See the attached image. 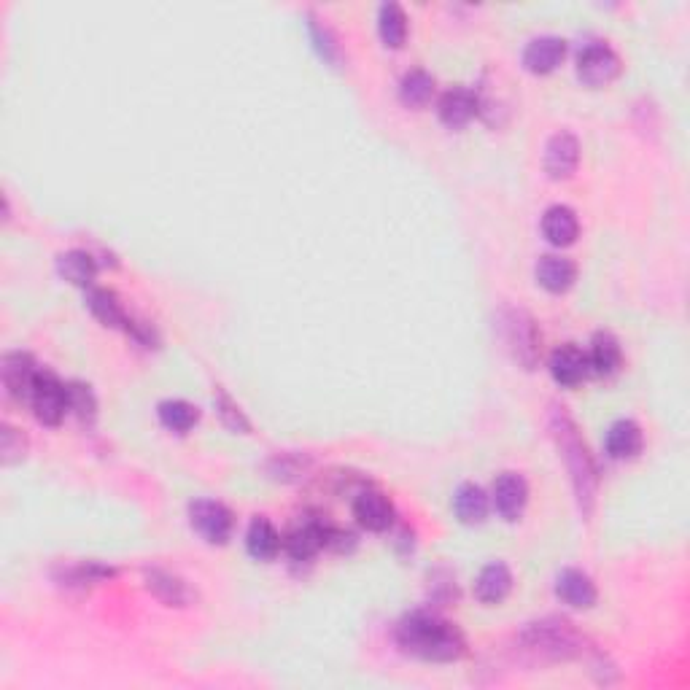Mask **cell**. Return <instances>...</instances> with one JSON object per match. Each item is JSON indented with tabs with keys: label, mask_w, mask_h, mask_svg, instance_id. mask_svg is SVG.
<instances>
[{
	"label": "cell",
	"mask_w": 690,
	"mask_h": 690,
	"mask_svg": "<svg viewBox=\"0 0 690 690\" xmlns=\"http://www.w3.org/2000/svg\"><path fill=\"white\" fill-rule=\"evenodd\" d=\"M310 33H313V41H316V49L321 52V57L329 62L337 60V44L335 38H332V33H329L327 27L319 25V19H310Z\"/></svg>",
	"instance_id": "836d02e7"
},
{
	"label": "cell",
	"mask_w": 690,
	"mask_h": 690,
	"mask_svg": "<svg viewBox=\"0 0 690 690\" xmlns=\"http://www.w3.org/2000/svg\"><path fill=\"white\" fill-rule=\"evenodd\" d=\"M550 375L558 386H577L591 375L588 367V354H583L577 345H561L550 356Z\"/></svg>",
	"instance_id": "4fadbf2b"
},
{
	"label": "cell",
	"mask_w": 690,
	"mask_h": 690,
	"mask_svg": "<svg viewBox=\"0 0 690 690\" xmlns=\"http://www.w3.org/2000/svg\"><path fill=\"white\" fill-rule=\"evenodd\" d=\"M529 647L548 653L553 658H569L577 653V634L569 629L564 620H542V623H531L529 631L523 634Z\"/></svg>",
	"instance_id": "52a82bcc"
},
{
	"label": "cell",
	"mask_w": 690,
	"mask_h": 690,
	"mask_svg": "<svg viewBox=\"0 0 690 690\" xmlns=\"http://www.w3.org/2000/svg\"><path fill=\"white\" fill-rule=\"evenodd\" d=\"M577 278V267L572 259L567 257H542L537 262V281H540L542 289H548L553 294H561L572 289Z\"/></svg>",
	"instance_id": "ffe728a7"
},
{
	"label": "cell",
	"mask_w": 690,
	"mask_h": 690,
	"mask_svg": "<svg viewBox=\"0 0 690 690\" xmlns=\"http://www.w3.org/2000/svg\"><path fill=\"white\" fill-rule=\"evenodd\" d=\"M327 526L319 521H305L286 537V550L294 561H308L319 553L321 548H327Z\"/></svg>",
	"instance_id": "ac0fdd59"
},
{
	"label": "cell",
	"mask_w": 690,
	"mask_h": 690,
	"mask_svg": "<svg viewBox=\"0 0 690 690\" xmlns=\"http://www.w3.org/2000/svg\"><path fill=\"white\" fill-rule=\"evenodd\" d=\"M354 518L367 531H386L394 523V505L378 491H362L354 499Z\"/></svg>",
	"instance_id": "5bb4252c"
},
{
	"label": "cell",
	"mask_w": 690,
	"mask_h": 690,
	"mask_svg": "<svg viewBox=\"0 0 690 690\" xmlns=\"http://www.w3.org/2000/svg\"><path fill=\"white\" fill-rule=\"evenodd\" d=\"M213 402H216V410H219V416H222L224 426L227 429H232V432H243L246 434L248 429H251V424L246 421V416L240 413V407L232 402L224 391H216V397H213Z\"/></svg>",
	"instance_id": "f546056e"
},
{
	"label": "cell",
	"mask_w": 690,
	"mask_h": 690,
	"mask_svg": "<svg viewBox=\"0 0 690 690\" xmlns=\"http://www.w3.org/2000/svg\"><path fill=\"white\" fill-rule=\"evenodd\" d=\"M378 33L389 49H399L407 38V17L399 3H383L378 11Z\"/></svg>",
	"instance_id": "f1b7e54d"
},
{
	"label": "cell",
	"mask_w": 690,
	"mask_h": 690,
	"mask_svg": "<svg viewBox=\"0 0 690 690\" xmlns=\"http://www.w3.org/2000/svg\"><path fill=\"white\" fill-rule=\"evenodd\" d=\"M453 513L461 523L467 526H475V523H483L488 515V496L486 491L475 483H461L456 488V496H453Z\"/></svg>",
	"instance_id": "603a6c76"
},
{
	"label": "cell",
	"mask_w": 690,
	"mask_h": 690,
	"mask_svg": "<svg viewBox=\"0 0 690 690\" xmlns=\"http://www.w3.org/2000/svg\"><path fill=\"white\" fill-rule=\"evenodd\" d=\"M553 432H556V440L558 445H561V451H564V459H567V467L569 472H572V480H575L580 507H585V513H588L593 505V488H596V472H593L591 456L585 451V445L580 443V437H577L575 432V424H572L564 413H556Z\"/></svg>",
	"instance_id": "7a4b0ae2"
},
{
	"label": "cell",
	"mask_w": 690,
	"mask_h": 690,
	"mask_svg": "<svg viewBox=\"0 0 690 690\" xmlns=\"http://www.w3.org/2000/svg\"><path fill=\"white\" fill-rule=\"evenodd\" d=\"M57 273L73 286H92L95 275H98V262L87 251L73 248V251H65L57 257Z\"/></svg>",
	"instance_id": "d4e9b609"
},
{
	"label": "cell",
	"mask_w": 690,
	"mask_h": 690,
	"mask_svg": "<svg viewBox=\"0 0 690 690\" xmlns=\"http://www.w3.org/2000/svg\"><path fill=\"white\" fill-rule=\"evenodd\" d=\"M146 588L168 607H184V604L192 602L189 585L165 569H146Z\"/></svg>",
	"instance_id": "44dd1931"
},
{
	"label": "cell",
	"mask_w": 690,
	"mask_h": 690,
	"mask_svg": "<svg viewBox=\"0 0 690 690\" xmlns=\"http://www.w3.org/2000/svg\"><path fill=\"white\" fill-rule=\"evenodd\" d=\"M480 111L478 95L467 87H453L440 98V106H437V114H440V122L451 130H459L464 124H469L475 119V114Z\"/></svg>",
	"instance_id": "7c38bea8"
},
{
	"label": "cell",
	"mask_w": 690,
	"mask_h": 690,
	"mask_svg": "<svg viewBox=\"0 0 690 690\" xmlns=\"http://www.w3.org/2000/svg\"><path fill=\"white\" fill-rule=\"evenodd\" d=\"M3 464H14L17 459L25 456V440H22V432H17L14 426H3Z\"/></svg>",
	"instance_id": "d6a6232c"
},
{
	"label": "cell",
	"mask_w": 690,
	"mask_h": 690,
	"mask_svg": "<svg viewBox=\"0 0 690 690\" xmlns=\"http://www.w3.org/2000/svg\"><path fill=\"white\" fill-rule=\"evenodd\" d=\"M567 57V41L558 36L531 38L523 49V65L531 73H550Z\"/></svg>",
	"instance_id": "8fae6325"
},
{
	"label": "cell",
	"mask_w": 690,
	"mask_h": 690,
	"mask_svg": "<svg viewBox=\"0 0 690 690\" xmlns=\"http://www.w3.org/2000/svg\"><path fill=\"white\" fill-rule=\"evenodd\" d=\"M513 588V575L502 561H494L483 567V572L475 580V596L483 604H502L507 599V593Z\"/></svg>",
	"instance_id": "d6986e66"
},
{
	"label": "cell",
	"mask_w": 690,
	"mask_h": 690,
	"mask_svg": "<svg viewBox=\"0 0 690 690\" xmlns=\"http://www.w3.org/2000/svg\"><path fill=\"white\" fill-rule=\"evenodd\" d=\"M397 642L405 653L434 664H448L464 655V637L459 629L432 612H410L399 620Z\"/></svg>",
	"instance_id": "6da1fadb"
},
{
	"label": "cell",
	"mask_w": 690,
	"mask_h": 690,
	"mask_svg": "<svg viewBox=\"0 0 690 690\" xmlns=\"http://www.w3.org/2000/svg\"><path fill=\"white\" fill-rule=\"evenodd\" d=\"M87 305L89 310H92V316H95L100 324H106V327L127 329V324H130V319H127V313H124L122 308V302H119V297H116L111 289H95V286H89Z\"/></svg>",
	"instance_id": "484cf974"
},
{
	"label": "cell",
	"mask_w": 690,
	"mask_h": 690,
	"mask_svg": "<svg viewBox=\"0 0 690 690\" xmlns=\"http://www.w3.org/2000/svg\"><path fill=\"white\" fill-rule=\"evenodd\" d=\"M30 407L41 424L57 426L65 418V413L71 410V397H68V386L52 375V372L41 370L36 378V386L30 391Z\"/></svg>",
	"instance_id": "3957f363"
},
{
	"label": "cell",
	"mask_w": 690,
	"mask_h": 690,
	"mask_svg": "<svg viewBox=\"0 0 690 690\" xmlns=\"http://www.w3.org/2000/svg\"><path fill=\"white\" fill-rule=\"evenodd\" d=\"M246 550L257 561H273L281 553V534L267 518H254L246 531Z\"/></svg>",
	"instance_id": "7402d4cb"
},
{
	"label": "cell",
	"mask_w": 690,
	"mask_h": 690,
	"mask_svg": "<svg viewBox=\"0 0 690 690\" xmlns=\"http://www.w3.org/2000/svg\"><path fill=\"white\" fill-rule=\"evenodd\" d=\"M642 429H639L637 421L631 418H620L607 429V437H604V448L610 453V459H634L639 451H642Z\"/></svg>",
	"instance_id": "2e32d148"
},
{
	"label": "cell",
	"mask_w": 690,
	"mask_h": 690,
	"mask_svg": "<svg viewBox=\"0 0 690 690\" xmlns=\"http://www.w3.org/2000/svg\"><path fill=\"white\" fill-rule=\"evenodd\" d=\"M618 73L620 57L602 41L583 46L577 54V76L588 87H607L610 81L618 79Z\"/></svg>",
	"instance_id": "8992f818"
},
{
	"label": "cell",
	"mask_w": 690,
	"mask_h": 690,
	"mask_svg": "<svg viewBox=\"0 0 690 690\" xmlns=\"http://www.w3.org/2000/svg\"><path fill=\"white\" fill-rule=\"evenodd\" d=\"M0 372H3V386H6L11 397L19 399V402H27L41 370H38L30 356L22 354V351H14V354L3 356V370Z\"/></svg>",
	"instance_id": "30bf717a"
},
{
	"label": "cell",
	"mask_w": 690,
	"mask_h": 690,
	"mask_svg": "<svg viewBox=\"0 0 690 690\" xmlns=\"http://www.w3.org/2000/svg\"><path fill=\"white\" fill-rule=\"evenodd\" d=\"M68 397H71V410H76L81 418L95 416V397H92L89 386L71 383V386H68Z\"/></svg>",
	"instance_id": "1f68e13d"
},
{
	"label": "cell",
	"mask_w": 690,
	"mask_h": 690,
	"mask_svg": "<svg viewBox=\"0 0 690 690\" xmlns=\"http://www.w3.org/2000/svg\"><path fill=\"white\" fill-rule=\"evenodd\" d=\"M434 95V79L432 73H426L424 68H413L407 71L399 81V100L407 108H424Z\"/></svg>",
	"instance_id": "83f0119b"
},
{
	"label": "cell",
	"mask_w": 690,
	"mask_h": 690,
	"mask_svg": "<svg viewBox=\"0 0 690 690\" xmlns=\"http://www.w3.org/2000/svg\"><path fill=\"white\" fill-rule=\"evenodd\" d=\"M305 464H308V459H300V456H294V453H286L281 459H275L273 464H270V469H273V475H278V478L292 480L297 478L300 472H305Z\"/></svg>",
	"instance_id": "e575fe53"
},
{
	"label": "cell",
	"mask_w": 690,
	"mask_h": 690,
	"mask_svg": "<svg viewBox=\"0 0 690 690\" xmlns=\"http://www.w3.org/2000/svg\"><path fill=\"white\" fill-rule=\"evenodd\" d=\"M189 521L192 529L211 545H224L232 537L235 529V515L230 513V507H224L216 499H197L189 505Z\"/></svg>",
	"instance_id": "5b68a950"
},
{
	"label": "cell",
	"mask_w": 690,
	"mask_h": 690,
	"mask_svg": "<svg viewBox=\"0 0 690 690\" xmlns=\"http://www.w3.org/2000/svg\"><path fill=\"white\" fill-rule=\"evenodd\" d=\"M542 235L548 238V243L553 246H569L575 243L577 235H580V222H577V213L569 208V205H553L542 216Z\"/></svg>",
	"instance_id": "e0dca14e"
},
{
	"label": "cell",
	"mask_w": 690,
	"mask_h": 690,
	"mask_svg": "<svg viewBox=\"0 0 690 690\" xmlns=\"http://www.w3.org/2000/svg\"><path fill=\"white\" fill-rule=\"evenodd\" d=\"M580 162V143L572 133H556L545 146V173L553 181L572 178Z\"/></svg>",
	"instance_id": "ba28073f"
},
{
	"label": "cell",
	"mask_w": 690,
	"mask_h": 690,
	"mask_svg": "<svg viewBox=\"0 0 690 690\" xmlns=\"http://www.w3.org/2000/svg\"><path fill=\"white\" fill-rule=\"evenodd\" d=\"M556 596L575 610H588L596 604V585L580 569H564L556 580Z\"/></svg>",
	"instance_id": "9a60e30c"
},
{
	"label": "cell",
	"mask_w": 690,
	"mask_h": 690,
	"mask_svg": "<svg viewBox=\"0 0 690 690\" xmlns=\"http://www.w3.org/2000/svg\"><path fill=\"white\" fill-rule=\"evenodd\" d=\"M499 324H502L505 345L510 348L515 362H521L526 370H531L537 364V356H540V335H537L534 321L523 310H505Z\"/></svg>",
	"instance_id": "277c9868"
},
{
	"label": "cell",
	"mask_w": 690,
	"mask_h": 690,
	"mask_svg": "<svg viewBox=\"0 0 690 690\" xmlns=\"http://www.w3.org/2000/svg\"><path fill=\"white\" fill-rule=\"evenodd\" d=\"M114 575V569L111 567H103V564H95V561H89V564H79V567L68 569V583L71 585H92V583H100V580H106V577Z\"/></svg>",
	"instance_id": "4dcf8cb0"
},
{
	"label": "cell",
	"mask_w": 690,
	"mask_h": 690,
	"mask_svg": "<svg viewBox=\"0 0 690 690\" xmlns=\"http://www.w3.org/2000/svg\"><path fill=\"white\" fill-rule=\"evenodd\" d=\"M620 362H623V351H620V343L610 332H599V335L591 340V351H588V367H591V375H612L618 372Z\"/></svg>",
	"instance_id": "cb8c5ba5"
},
{
	"label": "cell",
	"mask_w": 690,
	"mask_h": 690,
	"mask_svg": "<svg viewBox=\"0 0 690 690\" xmlns=\"http://www.w3.org/2000/svg\"><path fill=\"white\" fill-rule=\"evenodd\" d=\"M529 502V486L518 472H505L494 483V507L505 521H518Z\"/></svg>",
	"instance_id": "9c48e42d"
},
{
	"label": "cell",
	"mask_w": 690,
	"mask_h": 690,
	"mask_svg": "<svg viewBox=\"0 0 690 690\" xmlns=\"http://www.w3.org/2000/svg\"><path fill=\"white\" fill-rule=\"evenodd\" d=\"M157 416H160L165 429L186 434L192 432L197 421H200V410H197L195 405H189L186 399H165V402H160V407H157Z\"/></svg>",
	"instance_id": "4316f807"
}]
</instances>
